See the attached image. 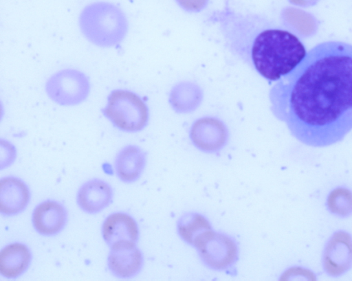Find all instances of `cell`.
I'll list each match as a JSON object with an SVG mask.
<instances>
[{"label":"cell","instance_id":"1","mask_svg":"<svg viewBox=\"0 0 352 281\" xmlns=\"http://www.w3.org/2000/svg\"><path fill=\"white\" fill-rule=\"evenodd\" d=\"M276 116L302 144L341 142L352 130V45L331 41L311 48L273 89Z\"/></svg>","mask_w":352,"mask_h":281},{"label":"cell","instance_id":"2","mask_svg":"<svg viewBox=\"0 0 352 281\" xmlns=\"http://www.w3.org/2000/svg\"><path fill=\"white\" fill-rule=\"evenodd\" d=\"M306 49L292 33L279 29L261 32L252 48V58L258 72L270 80H278L292 71L304 59Z\"/></svg>","mask_w":352,"mask_h":281},{"label":"cell","instance_id":"3","mask_svg":"<svg viewBox=\"0 0 352 281\" xmlns=\"http://www.w3.org/2000/svg\"><path fill=\"white\" fill-rule=\"evenodd\" d=\"M80 31L86 39L100 47H112L125 38L129 22L117 5L106 1L90 3L79 16Z\"/></svg>","mask_w":352,"mask_h":281},{"label":"cell","instance_id":"4","mask_svg":"<svg viewBox=\"0 0 352 281\" xmlns=\"http://www.w3.org/2000/svg\"><path fill=\"white\" fill-rule=\"evenodd\" d=\"M103 114L118 128L129 132L142 130L148 121V109L135 93L126 90L113 91Z\"/></svg>","mask_w":352,"mask_h":281},{"label":"cell","instance_id":"5","mask_svg":"<svg viewBox=\"0 0 352 281\" xmlns=\"http://www.w3.org/2000/svg\"><path fill=\"white\" fill-rule=\"evenodd\" d=\"M45 91L52 101L63 106L82 103L90 92L88 77L74 69H65L53 74L45 84Z\"/></svg>","mask_w":352,"mask_h":281},{"label":"cell","instance_id":"6","mask_svg":"<svg viewBox=\"0 0 352 281\" xmlns=\"http://www.w3.org/2000/svg\"><path fill=\"white\" fill-rule=\"evenodd\" d=\"M203 262L217 271L230 269L238 260V247L229 236L212 229L199 234L192 244Z\"/></svg>","mask_w":352,"mask_h":281},{"label":"cell","instance_id":"7","mask_svg":"<svg viewBox=\"0 0 352 281\" xmlns=\"http://www.w3.org/2000/svg\"><path fill=\"white\" fill-rule=\"evenodd\" d=\"M324 272L329 276L339 277L352 267V237L350 234L339 230L327 241L322 256Z\"/></svg>","mask_w":352,"mask_h":281},{"label":"cell","instance_id":"8","mask_svg":"<svg viewBox=\"0 0 352 281\" xmlns=\"http://www.w3.org/2000/svg\"><path fill=\"white\" fill-rule=\"evenodd\" d=\"M190 139L201 150L214 153L221 150L226 144L228 131L219 120L204 117L193 124L190 130Z\"/></svg>","mask_w":352,"mask_h":281},{"label":"cell","instance_id":"9","mask_svg":"<svg viewBox=\"0 0 352 281\" xmlns=\"http://www.w3.org/2000/svg\"><path fill=\"white\" fill-rule=\"evenodd\" d=\"M110 248L108 266L116 276L127 278L139 272L142 266L143 258L135 243H122Z\"/></svg>","mask_w":352,"mask_h":281},{"label":"cell","instance_id":"10","mask_svg":"<svg viewBox=\"0 0 352 281\" xmlns=\"http://www.w3.org/2000/svg\"><path fill=\"white\" fill-rule=\"evenodd\" d=\"M102 234L105 242L111 247L122 243H135L139 230L135 221L131 216L117 212L106 218Z\"/></svg>","mask_w":352,"mask_h":281},{"label":"cell","instance_id":"11","mask_svg":"<svg viewBox=\"0 0 352 281\" xmlns=\"http://www.w3.org/2000/svg\"><path fill=\"white\" fill-rule=\"evenodd\" d=\"M67 214L63 206L54 201H46L37 205L32 214L35 229L41 234L51 236L64 227Z\"/></svg>","mask_w":352,"mask_h":281},{"label":"cell","instance_id":"12","mask_svg":"<svg viewBox=\"0 0 352 281\" xmlns=\"http://www.w3.org/2000/svg\"><path fill=\"white\" fill-rule=\"evenodd\" d=\"M30 191L27 186L15 177L0 181V212L6 215L16 214L27 206Z\"/></svg>","mask_w":352,"mask_h":281},{"label":"cell","instance_id":"13","mask_svg":"<svg viewBox=\"0 0 352 281\" xmlns=\"http://www.w3.org/2000/svg\"><path fill=\"white\" fill-rule=\"evenodd\" d=\"M112 199L111 187L100 179H92L80 188L77 201L84 211L96 213L106 207Z\"/></svg>","mask_w":352,"mask_h":281},{"label":"cell","instance_id":"14","mask_svg":"<svg viewBox=\"0 0 352 281\" xmlns=\"http://www.w3.org/2000/svg\"><path fill=\"white\" fill-rule=\"evenodd\" d=\"M31 253L22 243H14L4 247L0 252V273L7 278H15L28 269Z\"/></svg>","mask_w":352,"mask_h":281},{"label":"cell","instance_id":"15","mask_svg":"<svg viewBox=\"0 0 352 281\" xmlns=\"http://www.w3.org/2000/svg\"><path fill=\"white\" fill-rule=\"evenodd\" d=\"M146 164V155L138 146L130 145L118 155L115 167L118 177L124 182H133L141 175Z\"/></svg>","mask_w":352,"mask_h":281},{"label":"cell","instance_id":"16","mask_svg":"<svg viewBox=\"0 0 352 281\" xmlns=\"http://www.w3.org/2000/svg\"><path fill=\"white\" fill-rule=\"evenodd\" d=\"M212 229L208 219L196 212L183 214L177 223V230L181 238L187 243L192 245L195 239L201 233Z\"/></svg>","mask_w":352,"mask_h":281},{"label":"cell","instance_id":"17","mask_svg":"<svg viewBox=\"0 0 352 281\" xmlns=\"http://www.w3.org/2000/svg\"><path fill=\"white\" fill-rule=\"evenodd\" d=\"M283 19L294 30L303 36L315 34L318 25L311 14L295 8H287L282 13Z\"/></svg>","mask_w":352,"mask_h":281},{"label":"cell","instance_id":"18","mask_svg":"<svg viewBox=\"0 0 352 281\" xmlns=\"http://www.w3.org/2000/svg\"><path fill=\"white\" fill-rule=\"evenodd\" d=\"M201 96V91L196 85L183 83L177 85L173 90L170 102L177 111L187 112L199 104Z\"/></svg>","mask_w":352,"mask_h":281},{"label":"cell","instance_id":"19","mask_svg":"<svg viewBox=\"0 0 352 281\" xmlns=\"http://www.w3.org/2000/svg\"><path fill=\"white\" fill-rule=\"evenodd\" d=\"M327 207L329 212L337 216L345 218L352 214V191L338 187L327 196Z\"/></svg>","mask_w":352,"mask_h":281},{"label":"cell","instance_id":"20","mask_svg":"<svg viewBox=\"0 0 352 281\" xmlns=\"http://www.w3.org/2000/svg\"><path fill=\"white\" fill-rule=\"evenodd\" d=\"M303 278L309 280H316V277L315 274L304 267H293L287 269L280 276V280H288L291 279Z\"/></svg>","mask_w":352,"mask_h":281},{"label":"cell","instance_id":"21","mask_svg":"<svg viewBox=\"0 0 352 281\" xmlns=\"http://www.w3.org/2000/svg\"><path fill=\"white\" fill-rule=\"evenodd\" d=\"M178 4L188 11H199L207 4L208 0H176Z\"/></svg>","mask_w":352,"mask_h":281},{"label":"cell","instance_id":"22","mask_svg":"<svg viewBox=\"0 0 352 281\" xmlns=\"http://www.w3.org/2000/svg\"><path fill=\"white\" fill-rule=\"evenodd\" d=\"M320 0H289V1L298 6L310 7L316 5Z\"/></svg>","mask_w":352,"mask_h":281}]
</instances>
